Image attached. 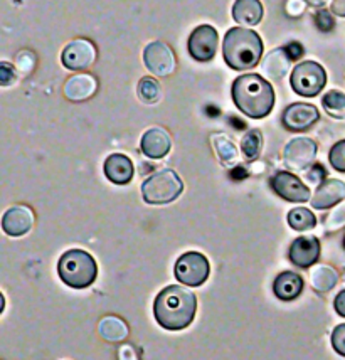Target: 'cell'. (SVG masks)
I'll return each mask as SVG.
<instances>
[{
  "label": "cell",
  "mask_w": 345,
  "mask_h": 360,
  "mask_svg": "<svg viewBox=\"0 0 345 360\" xmlns=\"http://www.w3.org/2000/svg\"><path fill=\"white\" fill-rule=\"evenodd\" d=\"M197 300L192 291L182 286H167L157 295L153 303L155 320L162 328L177 330L187 328L196 315Z\"/></svg>",
  "instance_id": "obj_1"
},
{
  "label": "cell",
  "mask_w": 345,
  "mask_h": 360,
  "mask_svg": "<svg viewBox=\"0 0 345 360\" xmlns=\"http://www.w3.org/2000/svg\"><path fill=\"white\" fill-rule=\"evenodd\" d=\"M232 100L249 118L268 117L275 105V91L271 84L260 75L239 76L232 83Z\"/></svg>",
  "instance_id": "obj_2"
},
{
  "label": "cell",
  "mask_w": 345,
  "mask_h": 360,
  "mask_svg": "<svg viewBox=\"0 0 345 360\" xmlns=\"http://www.w3.org/2000/svg\"><path fill=\"white\" fill-rule=\"evenodd\" d=\"M224 59L236 71L251 70L261 61L263 41L251 29L232 27L224 37Z\"/></svg>",
  "instance_id": "obj_3"
},
{
  "label": "cell",
  "mask_w": 345,
  "mask_h": 360,
  "mask_svg": "<svg viewBox=\"0 0 345 360\" xmlns=\"http://www.w3.org/2000/svg\"><path fill=\"white\" fill-rule=\"evenodd\" d=\"M58 273L64 285L83 290L96 280V261L89 252L83 250H71L64 252L58 263Z\"/></svg>",
  "instance_id": "obj_4"
},
{
  "label": "cell",
  "mask_w": 345,
  "mask_h": 360,
  "mask_svg": "<svg viewBox=\"0 0 345 360\" xmlns=\"http://www.w3.org/2000/svg\"><path fill=\"white\" fill-rule=\"evenodd\" d=\"M184 184L174 170H161L150 175L142 186L145 202L149 204H169L182 194Z\"/></svg>",
  "instance_id": "obj_5"
},
{
  "label": "cell",
  "mask_w": 345,
  "mask_h": 360,
  "mask_svg": "<svg viewBox=\"0 0 345 360\" xmlns=\"http://www.w3.org/2000/svg\"><path fill=\"white\" fill-rule=\"evenodd\" d=\"M327 75L318 63L305 61L291 72V88L300 96L313 98L325 88Z\"/></svg>",
  "instance_id": "obj_6"
},
{
  "label": "cell",
  "mask_w": 345,
  "mask_h": 360,
  "mask_svg": "<svg viewBox=\"0 0 345 360\" xmlns=\"http://www.w3.org/2000/svg\"><path fill=\"white\" fill-rule=\"evenodd\" d=\"M209 261L204 255L189 251L175 263V278L187 286H201L209 276Z\"/></svg>",
  "instance_id": "obj_7"
},
{
  "label": "cell",
  "mask_w": 345,
  "mask_h": 360,
  "mask_svg": "<svg viewBox=\"0 0 345 360\" xmlns=\"http://www.w3.org/2000/svg\"><path fill=\"white\" fill-rule=\"evenodd\" d=\"M145 66L155 76H170L175 71V56L165 42L155 41L145 47L144 53Z\"/></svg>",
  "instance_id": "obj_8"
},
{
  "label": "cell",
  "mask_w": 345,
  "mask_h": 360,
  "mask_svg": "<svg viewBox=\"0 0 345 360\" xmlns=\"http://www.w3.org/2000/svg\"><path fill=\"white\" fill-rule=\"evenodd\" d=\"M218 51V31L213 25H199L189 37V54L197 61H211Z\"/></svg>",
  "instance_id": "obj_9"
},
{
  "label": "cell",
  "mask_w": 345,
  "mask_h": 360,
  "mask_svg": "<svg viewBox=\"0 0 345 360\" xmlns=\"http://www.w3.org/2000/svg\"><path fill=\"white\" fill-rule=\"evenodd\" d=\"M315 155H317V145H315L313 140L305 139V136L291 140L284 147L283 152L284 164L290 167L291 170L308 169L315 160Z\"/></svg>",
  "instance_id": "obj_10"
},
{
  "label": "cell",
  "mask_w": 345,
  "mask_h": 360,
  "mask_svg": "<svg viewBox=\"0 0 345 360\" xmlns=\"http://www.w3.org/2000/svg\"><path fill=\"white\" fill-rule=\"evenodd\" d=\"M63 64L68 70L83 71L88 70L96 59V47L86 39H76L64 47L63 51Z\"/></svg>",
  "instance_id": "obj_11"
},
{
  "label": "cell",
  "mask_w": 345,
  "mask_h": 360,
  "mask_svg": "<svg viewBox=\"0 0 345 360\" xmlns=\"http://www.w3.org/2000/svg\"><path fill=\"white\" fill-rule=\"evenodd\" d=\"M271 187L280 197L288 202H307L310 200V188L290 172H278L271 179Z\"/></svg>",
  "instance_id": "obj_12"
},
{
  "label": "cell",
  "mask_w": 345,
  "mask_h": 360,
  "mask_svg": "<svg viewBox=\"0 0 345 360\" xmlns=\"http://www.w3.org/2000/svg\"><path fill=\"white\" fill-rule=\"evenodd\" d=\"M320 113L308 103H295L283 111V125L290 131H305L318 122Z\"/></svg>",
  "instance_id": "obj_13"
},
{
  "label": "cell",
  "mask_w": 345,
  "mask_h": 360,
  "mask_svg": "<svg viewBox=\"0 0 345 360\" xmlns=\"http://www.w3.org/2000/svg\"><path fill=\"white\" fill-rule=\"evenodd\" d=\"M34 226V214L29 207L25 205H14L8 211L4 214L2 217V229L4 233L8 236H19L27 234Z\"/></svg>",
  "instance_id": "obj_14"
},
{
  "label": "cell",
  "mask_w": 345,
  "mask_h": 360,
  "mask_svg": "<svg viewBox=\"0 0 345 360\" xmlns=\"http://www.w3.org/2000/svg\"><path fill=\"white\" fill-rule=\"evenodd\" d=\"M320 256V243L315 236H301L293 241L290 248V259L300 268H310Z\"/></svg>",
  "instance_id": "obj_15"
},
{
  "label": "cell",
  "mask_w": 345,
  "mask_h": 360,
  "mask_svg": "<svg viewBox=\"0 0 345 360\" xmlns=\"http://www.w3.org/2000/svg\"><path fill=\"white\" fill-rule=\"evenodd\" d=\"M345 197V184L342 180L330 179L318 186L317 192L312 197V205L315 209H329L335 204L342 202Z\"/></svg>",
  "instance_id": "obj_16"
},
{
  "label": "cell",
  "mask_w": 345,
  "mask_h": 360,
  "mask_svg": "<svg viewBox=\"0 0 345 360\" xmlns=\"http://www.w3.org/2000/svg\"><path fill=\"white\" fill-rule=\"evenodd\" d=\"M105 175L116 186H125L133 179V164L123 153H113L105 162Z\"/></svg>",
  "instance_id": "obj_17"
},
{
  "label": "cell",
  "mask_w": 345,
  "mask_h": 360,
  "mask_svg": "<svg viewBox=\"0 0 345 360\" xmlns=\"http://www.w3.org/2000/svg\"><path fill=\"white\" fill-rule=\"evenodd\" d=\"M170 150V136L162 128H150L142 139V152L149 158H162Z\"/></svg>",
  "instance_id": "obj_18"
},
{
  "label": "cell",
  "mask_w": 345,
  "mask_h": 360,
  "mask_svg": "<svg viewBox=\"0 0 345 360\" xmlns=\"http://www.w3.org/2000/svg\"><path fill=\"white\" fill-rule=\"evenodd\" d=\"M96 79L92 75L83 72V75H76L68 79V83L64 84V94L71 101H84L96 93Z\"/></svg>",
  "instance_id": "obj_19"
},
{
  "label": "cell",
  "mask_w": 345,
  "mask_h": 360,
  "mask_svg": "<svg viewBox=\"0 0 345 360\" xmlns=\"http://www.w3.org/2000/svg\"><path fill=\"white\" fill-rule=\"evenodd\" d=\"M301 290H303V280H301L300 274L291 271L278 274V278L273 283L275 295L283 302H291V300L300 297Z\"/></svg>",
  "instance_id": "obj_20"
},
{
  "label": "cell",
  "mask_w": 345,
  "mask_h": 360,
  "mask_svg": "<svg viewBox=\"0 0 345 360\" xmlns=\"http://www.w3.org/2000/svg\"><path fill=\"white\" fill-rule=\"evenodd\" d=\"M232 17L241 25H256L263 17L260 0H236L232 7Z\"/></svg>",
  "instance_id": "obj_21"
},
{
  "label": "cell",
  "mask_w": 345,
  "mask_h": 360,
  "mask_svg": "<svg viewBox=\"0 0 345 360\" xmlns=\"http://www.w3.org/2000/svg\"><path fill=\"white\" fill-rule=\"evenodd\" d=\"M290 56L287 54L284 49H275L266 56L265 61H263V71L266 76L273 79H282L290 70Z\"/></svg>",
  "instance_id": "obj_22"
},
{
  "label": "cell",
  "mask_w": 345,
  "mask_h": 360,
  "mask_svg": "<svg viewBox=\"0 0 345 360\" xmlns=\"http://www.w3.org/2000/svg\"><path fill=\"white\" fill-rule=\"evenodd\" d=\"M100 335L108 342H122L128 335V327L123 320L116 316H105L98 325Z\"/></svg>",
  "instance_id": "obj_23"
},
{
  "label": "cell",
  "mask_w": 345,
  "mask_h": 360,
  "mask_svg": "<svg viewBox=\"0 0 345 360\" xmlns=\"http://www.w3.org/2000/svg\"><path fill=\"white\" fill-rule=\"evenodd\" d=\"M339 274L330 266H317L312 271V286L317 291H330L337 285Z\"/></svg>",
  "instance_id": "obj_24"
},
{
  "label": "cell",
  "mask_w": 345,
  "mask_h": 360,
  "mask_svg": "<svg viewBox=\"0 0 345 360\" xmlns=\"http://www.w3.org/2000/svg\"><path fill=\"white\" fill-rule=\"evenodd\" d=\"M213 145L219 160H221L224 165H231L238 160V150H236L234 143H232L226 135H214Z\"/></svg>",
  "instance_id": "obj_25"
},
{
  "label": "cell",
  "mask_w": 345,
  "mask_h": 360,
  "mask_svg": "<svg viewBox=\"0 0 345 360\" xmlns=\"http://www.w3.org/2000/svg\"><path fill=\"white\" fill-rule=\"evenodd\" d=\"M288 224L295 231H307L313 229L315 224H317V219H315L313 212L308 211V209L296 207L288 212Z\"/></svg>",
  "instance_id": "obj_26"
},
{
  "label": "cell",
  "mask_w": 345,
  "mask_h": 360,
  "mask_svg": "<svg viewBox=\"0 0 345 360\" xmlns=\"http://www.w3.org/2000/svg\"><path fill=\"white\" fill-rule=\"evenodd\" d=\"M138 96H140L142 101L149 103V105L157 103L162 98V89L158 81L149 78V76L142 78L140 84H138Z\"/></svg>",
  "instance_id": "obj_27"
},
{
  "label": "cell",
  "mask_w": 345,
  "mask_h": 360,
  "mask_svg": "<svg viewBox=\"0 0 345 360\" xmlns=\"http://www.w3.org/2000/svg\"><path fill=\"white\" fill-rule=\"evenodd\" d=\"M263 147V136L260 130H249L248 134L244 135L243 143H241V150H243V155L248 158V160H256L260 157Z\"/></svg>",
  "instance_id": "obj_28"
},
{
  "label": "cell",
  "mask_w": 345,
  "mask_h": 360,
  "mask_svg": "<svg viewBox=\"0 0 345 360\" xmlns=\"http://www.w3.org/2000/svg\"><path fill=\"white\" fill-rule=\"evenodd\" d=\"M323 108L334 118L345 117V94L340 91H329L323 96Z\"/></svg>",
  "instance_id": "obj_29"
},
{
  "label": "cell",
  "mask_w": 345,
  "mask_h": 360,
  "mask_svg": "<svg viewBox=\"0 0 345 360\" xmlns=\"http://www.w3.org/2000/svg\"><path fill=\"white\" fill-rule=\"evenodd\" d=\"M330 164L339 172H345V140L335 143L330 150Z\"/></svg>",
  "instance_id": "obj_30"
},
{
  "label": "cell",
  "mask_w": 345,
  "mask_h": 360,
  "mask_svg": "<svg viewBox=\"0 0 345 360\" xmlns=\"http://www.w3.org/2000/svg\"><path fill=\"white\" fill-rule=\"evenodd\" d=\"M315 24H317V27L320 29L322 32H330L332 29L335 27V20L334 17H332V14L329 11H318L317 15H315Z\"/></svg>",
  "instance_id": "obj_31"
},
{
  "label": "cell",
  "mask_w": 345,
  "mask_h": 360,
  "mask_svg": "<svg viewBox=\"0 0 345 360\" xmlns=\"http://www.w3.org/2000/svg\"><path fill=\"white\" fill-rule=\"evenodd\" d=\"M332 347L339 355L345 357V323L339 325L332 333Z\"/></svg>",
  "instance_id": "obj_32"
},
{
  "label": "cell",
  "mask_w": 345,
  "mask_h": 360,
  "mask_svg": "<svg viewBox=\"0 0 345 360\" xmlns=\"http://www.w3.org/2000/svg\"><path fill=\"white\" fill-rule=\"evenodd\" d=\"M345 226V202L340 204L334 212L330 214L329 219H327V227L329 229H339V227Z\"/></svg>",
  "instance_id": "obj_33"
},
{
  "label": "cell",
  "mask_w": 345,
  "mask_h": 360,
  "mask_svg": "<svg viewBox=\"0 0 345 360\" xmlns=\"http://www.w3.org/2000/svg\"><path fill=\"white\" fill-rule=\"evenodd\" d=\"M14 79H15L14 68H12L8 63H0V84H2V86H8V84L14 83Z\"/></svg>",
  "instance_id": "obj_34"
},
{
  "label": "cell",
  "mask_w": 345,
  "mask_h": 360,
  "mask_svg": "<svg viewBox=\"0 0 345 360\" xmlns=\"http://www.w3.org/2000/svg\"><path fill=\"white\" fill-rule=\"evenodd\" d=\"M325 167H322L320 164H315L313 167H310V172H307V180L310 184H322L323 179H325Z\"/></svg>",
  "instance_id": "obj_35"
},
{
  "label": "cell",
  "mask_w": 345,
  "mask_h": 360,
  "mask_svg": "<svg viewBox=\"0 0 345 360\" xmlns=\"http://www.w3.org/2000/svg\"><path fill=\"white\" fill-rule=\"evenodd\" d=\"M305 11V2L303 0H288L287 4V12L291 17H299L303 14Z\"/></svg>",
  "instance_id": "obj_36"
},
{
  "label": "cell",
  "mask_w": 345,
  "mask_h": 360,
  "mask_svg": "<svg viewBox=\"0 0 345 360\" xmlns=\"http://www.w3.org/2000/svg\"><path fill=\"white\" fill-rule=\"evenodd\" d=\"M284 51H287V54L290 56L291 61H296V59H300L305 53L303 46H301L300 42H290V44L284 47Z\"/></svg>",
  "instance_id": "obj_37"
},
{
  "label": "cell",
  "mask_w": 345,
  "mask_h": 360,
  "mask_svg": "<svg viewBox=\"0 0 345 360\" xmlns=\"http://www.w3.org/2000/svg\"><path fill=\"white\" fill-rule=\"evenodd\" d=\"M34 64H36V58H34L32 54H31V58L27 59V61H24V58L20 54H19V58H17V68H19V70H23L24 72L31 71L34 68Z\"/></svg>",
  "instance_id": "obj_38"
},
{
  "label": "cell",
  "mask_w": 345,
  "mask_h": 360,
  "mask_svg": "<svg viewBox=\"0 0 345 360\" xmlns=\"http://www.w3.org/2000/svg\"><path fill=\"white\" fill-rule=\"evenodd\" d=\"M334 307H335V311L345 319V290L340 291V293L337 295V298H335V302H334Z\"/></svg>",
  "instance_id": "obj_39"
},
{
  "label": "cell",
  "mask_w": 345,
  "mask_h": 360,
  "mask_svg": "<svg viewBox=\"0 0 345 360\" xmlns=\"http://www.w3.org/2000/svg\"><path fill=\"white\" fill-rule=\"evenodd\" d=\"M332 14L345 17V0H334L332 2Z\"/></svg>",
  "instance_id": "obj_40"
},
{
  "label": "cell",
  "mask_w": 345,
  "mask_h": 360,
  "mask_svg": "<svg viewBox=\"0 0 345 360\" xmlns=\"http://www.w3.org/2000/svg\"><path fill=\"white\" fill-rule=\"evenodd\" d=\"M120 360H137L132 347L127 345V347H123L122 350H120Z\"/></svg>",
  "instance_id": "obj_41"
},
{
  "label": "cell",
  "mask_w": 345,
  "mask_h": 360,
  "mask_svg": "<svg viewBox=\"0 0 345 360\" xmlns=\"http://www.w3.org/2000/svg\"><path fill=\"white\" fill-rule=\"evenodd\" d=\"M231 177L234 180L246 179L248 177V172H246V169H243V167H236V169L231 170Z\"/></svg>",
  "instance_id": "obj_42"
},
{
  "label": "cell",
  "mask_w": 345,
  "mask_h": 360,
  "mask_svg": "<svg viewBox=\"0 0 345 360\" xmlns=\"http://www.w3.org/2000/svg\"><path fill=\"white\" fill-rule=\"evenodd\" d=\"M305 2L310 4V6H313V7H323L327 2H329V0H305Z\"/></svg>",
  "instance_id": "obj_43"
},
{
  "label": "cell",
  "mask_w": 345,
  "mask_h": 360,
  "mask_svg": "<svg viewBox=\"0 0 345 360\" xmlns=\"http://www.w3.org/2000/svg\"><path fill=\"white\" fill-rule=\"evenodd\" d=\"M231 123H232V125H234L236 128H238V130H243V128L246 127L244 123H243V122H239L238 118H231Z\"/></svg>",
  "instance_id": "obj_44"
},
{
  "label": "cell",
  "mask_w": 345,
  "mask_h": 360,
  "mask_svg": "<svg viewBox=\"0 0 345 360\" xmlns=\"http://www.w3.org/2000/svg\"><path fill=\"white\" fill-rule=\"evenodd\" d=\"M207 113H209L211 117H215V115H219V110L214 108V106H207Z\"/></svg>",
  "instance_id": "obj_45"
},
{
  "label": "cell",
  "mask_w": 345,
  "mask_h": 360,
  "mask_svg": "<svg viewBox=\"0 0 345 360\" xmlns=\"http://www.w3.org/2000/svg\"><path fill=\"white\" fill-rule=\"evenodd\" d=\"M344 248H345V238H344Z\"/></svg>",
  "instance_id": "obj_46"
}]
</instances>
